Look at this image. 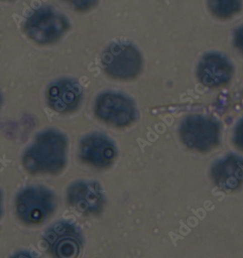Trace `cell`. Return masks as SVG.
I'll return each mask as SVG.
<instances>
[{
  "label": "cell",
  "instance_id": "cell-1",
  "mask_svg": "<svg viewBox=\"0 0 243 258\" xmlns=\"http://www.w3.org/2000/svg\"><path fill=\"white\" fill-rule=\"evenodd\" d=\"M67 146V140L58 131L39 133L24 152L23 166L31 174L56 173L65 164Z\"/></svg>",
  "mask_w": 243,
  "mask_h": 258
},
{
  "label": "cell",
  "instance_id": "cell-2",
  "mask_svg": "<svg viewBox=\"0 0 243 258\" xmlns=\"http://www.w3.org/2000/svg\"><path fill=\"white\" fill-rule=\"evenodd\" d=\"M55 208V196L45 187H26L16 197L18 217L30 226L41 224L52 215Z\"/></svg>",
  "mask_w": 243,
  "mask_h": 258
},
{
  "label": "cell",
  "instance_id": "cell-3",
  "mask_svg": "<svg viewBox=\"0 0 243 258\" xmlns=\"http://www.w3.org/2000/svg\"><path fill=\"white\" fill-rule=\"evenodd\" d=\"M68 20L62 13L50 8H43L26 20L24 30L35 43L45 45L58 40L68 30Z\"/></svg>",
  "mask_w": 243,
  "mask_h": 258
},
{
  "label": "cell",
  "instance_id": "cell-4",
  "mask_svg": "<svg viewBox=\"0 0 243 258\" xmlns=\"http://www.w3.org/2000/svg\"><path fill=\"white\" fill-rule=\"evenodd\" d=\"M108 75L119 80H130L139 75L142 58L139 51L132 44L114 43L110 45L101 57Z\"/></svg>",
  "mask_w": 243,
  "mask_h": 258
},
{
  "label": "cell",
  "instance_id": "cell-5",
  "mask_svg": "<svg viewBox=\"0 0 243 258\" xmlns=\"http://www.w3.org/2000/svg\"><path fill=\"white\" fill-rule=\"evenodd\" d=\"M96 112L103 121L118 126H127L136 117L133 101L125 95L116 93L101 95L97 100Z\"/></svg>",
  "mask_w": 243,
  "mask_h": 258
},
{
  "label": "cell",
  "instance_id": "cell-6",
  "mask_svg": "<svg viewBox=\"0 0 243 258\" xmlns=\"http://www.w3.org/2000/svg\"><path fill=\"white\" fill-rule=\"evenodd\" d=\"M180 136L185 144L190 147L206 150L217 144L219 128L213 120L204 116H192L182 123Z\"/></svg>",
  "mask_w": 243,
  "mask_h": 258
},
{
  "label": "cell",
  "instance_id": "cell-7",
  "mask_svg": "<svg viewBox=\"0 0 243 258\" xmlns=\"http://www.w3.org/2000/svg\"><path fill=\"white\" fill-rule=\"evenodd\" d=\"M82 95V87L72 79H62L52 82L46 93L49 106L59 113L76 109L81 102Z\"/></svg>",
  "mask_w": 243,
  "mask_h": 258
},
{
  "label": "cell",
  "instance_id": "cell-8",
  "mask_svg": "<svg viewBox=\"0 0 243 258\" xmlns=\"http://www.w3.org/2000/svg\"><path fill=\"white\" fill-rule=\"evenodd\" d=\"M45 240L55 257H76L80 252V238L75 227L69 223L60 222L54 225L46 233Z\"/></svg>",
  "mask_w": 243,
  "mask_h": 258
},
{
  "label": "cell",
  "instance_id": "cell-9",
  "mask_svg": "<svg viewBox=\"0 0 243 258\" xmlns=\"http://www.w3.org/2000/svg\"><path fill=\"white\" fill-rule=\"evenodd\" d=\"M200 81L209 88H218L227 83L233 75V67L221 54L211 52L200 60L198 67Z\"/></svg>",
  "mask_w": 243,
  "mask_h": 258
},
{
  "label": "cell",
  "instance_id": "cell-10",
  "mask_svg": "<svg viewBox=\"0 0 243 258\" xmlns=\"http://www.w3.org/2000/svg\"><path fill=\"white\" fill-rule=\"evenodd\" d=\"M80 156L87 163L105 167L115 158L116 149L111 141L104 136L91 135L82 141Z\"/></svg>",
  "mask_w": 243,
  "mask_h": 258
},
{
  "label": "cell",
  "instance_id": "cell-11",
  "mask_svg": "<svg viewBox=\"0 0 243 258\" xmlns=\"http://www.w3.org/2000/svg\"><path fill=\"white\" fill-rule=\"evenodd\" d=\"M68 200L70 205L79 211L93 213L102 206L103 194L96 183L78 182L69 189Z\"/></svg>",
  "mask_w": 243,
  "mask_h": 258
},
{
  "label": "cell",
  "instance_id": "cell-12",
  "mask_svg": "<svg viewBox=\"0 0 243 258\" xmlns=\"http://www.w3.org/2000/svg\"><path fill=\"white\" fill-rule=\"evenodd\" d=\"M215 182L225 190L237 188L243 181V160L237 157L226 158L213 169Z\"/></svg>",
  "mask_w": 243,
  "mask_h": 258
},
{
  "label": "cell",
  "instance_id": "cell-13",
  "mask_svg": "<svg viewBox=\"0 0 243 258\" xmlns=\"http://www.w3.org/2000/svg\"><path fill=\"white\" fill-rule=\"evenodd\" d=\"M210 11L220 19H229L240 11L241 0H208Z\"/></svg>",
  "mask_w": 243,
  "mask_h": 258
},
{
  "label": "cell",
  "instance_id": "cell-14",
  "mask_svg": "<svg viewBox=\"0 0 243 258\" xmlns=\"http://www.w3.org/2000/svg\"><path fill=\"white\" fill-rule=\"evenodd\" d=\"M78 11H88L94 6L98 0H65Z\"/></svg>",
  "mask_w": 243,
  "mask_h": 258
},
{
  "label": "cell",
  "instance_id": "cell-15",
  "mask_svg": "<svg viewBox=\"0 0 243 258\" xmlns=\"http://www.w3.org/2000/svg\"><path fill=\"white\" fill-rule=\"evenodd\" d=\"M234 141L238 147L243 149V119L239 121L234 133Z\"/></svg>",
  "mask_w": 243,
  "mask_h": 258
},
{
  "label": "cell",
  "instance_id": "cell-16",
  "mask_svg": "<svg viewBox=\"0 0 243 258\" xmlns=\"http://www.w3.org/2000/svg\"><path fill=\"white\" fill-rule=\"evenodd\" d=\"M234 42L237 48L243 52V26L239 27L236 32Z\"/></svg>",
  "mask_w": 243,
  "mask_h": 258
},
{
  "label": "cell",
  "instance_id": "cell-17",
  "mask_svg": "<svg viewBox=\"0 0 243 258\" xmlns=\"http://www.w3.org/2000/svg\"><path fill=\"white\" fill-rule=\"evenodd\" d=\"M2 203H3V201H2V193L1 191H0V216H1L2 210H3V205H2Z\"/></svg>",
  "mask_w": 243,
  "mask_h": 258
},
{
  "label": "cell",
  "instance_id": "cell-18",
  "mask_svg": "<svg viewBox=\"0 0 243 258\" xmlns=\"http://www.w3.org/2000/svg\"><path fill=\"white\" fill-rule=\"evenodd\" d=\"M1 103H2V95H1V93H0V105H1Z\"/></svg>",
  "mask_w": 243,
  "mask_h": 258
}]
</instances>
